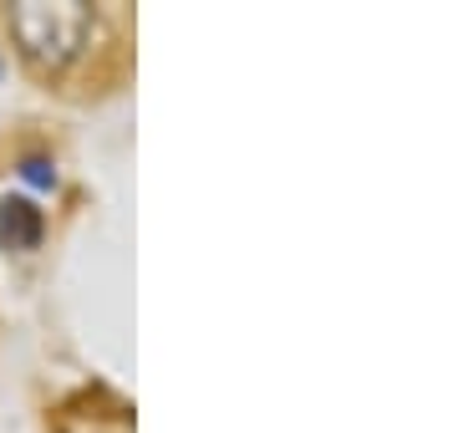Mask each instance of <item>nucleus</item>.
Masks as SVG:
<instances>
[{"instance_id": "nucleus-2", "label": "nucleus", "mask_w": 458, "mask_h": 433, "mask_svg": "<svg viewBox=\"0 0 458 433\" xmlns=\"http://www.w3.org/2000/svg\"><path fill=\"white\" fill-rule=\"evenodd\" d=\"M0 245L5 250H36L41 245V209L31 200L0 204Z\"/></svg>"}, {"instance_id": "nucleus-1", "label": "nucleus", "mask_w": 458, "mask_h": 433, "mask_svg": "<svg viewBox=\"0 0 458 433\" xmlns=\"http://www.w3.org/2000/svg\"><path fill=\"white\" fill-rule=\"evenodd\" d=\"M16 26L21 47L31 62H47V67H62L72 51L82 47V31H87V11L82 5H16Z\"/></svg>"}, {"instance_id": "nucleus-3", "label": "nucleus", "mask_w": 458, "mask_h": 433, "mask_svg": "<svg viewBox=\"0 0 458 433\" xmlns=\"http://www.w3.org/2000/svg\"><path fill=\"white\" fill-rule=\"evenodd\" d=\"M21 179L36 183V189H51V183H56V174H51L47 158H26V164H21Z\"/></svg>"}]
</instances>
